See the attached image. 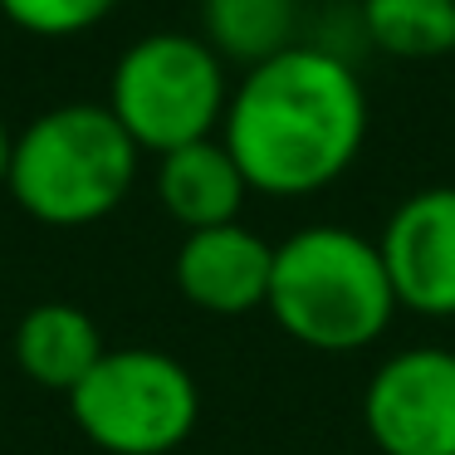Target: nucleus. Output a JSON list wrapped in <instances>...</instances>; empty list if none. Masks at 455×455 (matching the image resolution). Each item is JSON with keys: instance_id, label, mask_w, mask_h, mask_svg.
I'll return each mask as SVG.
<instances>
[{"instance_id": "obj_7", "label": "nucleus", "mask_w": 455, "mask_h": 455, "mask_svg": "<svg viewBox=\"0 0 455 455\" xmlns=\"http://www.w3.org/2000/svg\"><path fill=\"white\" fill-rule=\"evenodd\" d=\"M377 250L387 259L396 304L421 318H455V187L411 191L387 216Z\"/></svg>"}, {"instance_id": "obj_4", "label": "nucleus", "mask_w": 455, "mask_h": 455, "mask_svg": "<svg viewBox=\"0 0 455 455\" xmlns=\"http://www.w3.org/2000/svg\"><path fill=\"white\" fill-rule=\"evenodd\" d=\"M108 108L142 152H167L216 138L230 108L226 60L201 35L157 30L128 44L108 84Z\"/></svg>"}, {"instance_id": "obj_9", "label": "nucleus", "mask_w": 455, "mask_h": 455, "mask_svg": "<svg viewBox=\"0 0 455 455\" xmlns=\"http://www.w3.org/2000/svg\"><path fill=\"white\" fill-rule=\"evenodd\" d=\"M157 196L181 230H211L240 220L250 181L220 138H201L157 157Z\"/></svg>"}, {"instance_id": "obj_13", "label": "nucleus", "mask_w": 455, "mask_h": 455, "mask_svg": "<svg viewBox=\"0 0 455 455\" xmlns=\"http://www.w3.org/2000/svg\"><path fill=\"white\" fill-rule=\"evenodd\" d=\"M113 5L118 0H0L5 20L40 40H69V35L93 30L99 20H108Z\"/></svg>"}, {"instance_id": "obj_3", "label": "nucleus", "mask_w": 455, "mask_h": 455, "mask_svg": "<svg viewBox=\"0 0 455 455\" xmlns=\"http://www.w3.org/2000/svg\"><path fill=\"white\" fill-rule=\"evenodd\" d=\"M142 148L108 103H60L15 138L11 196L44 226H93L128 201Z\"/></svg>"}, {"instance_id": "obj_14", "label": "nucleus", "mask_w": 455, "mask_h": 455, "mask_svg": "<svg viewBox=\"0 0 455 455\" xmlns=\"http://www.w3.org/2000/svg\"><path fill=\"white\" fill-rule=\"evenodd\" d=\"M11 152H15V132L0 123V181L11 177Z\"/></svg>"}, {"instance_id": "obj_1", "label": "nucleus", "mask_w": 455, "mask_h": 455, "mask_svg": "<svg viewBox=\"0 0 455 455\" xmlns=\"http://www.w3.org/2000/svg\"><path fill=\"white\" fill-rule=\"evenodd\" d=\"M367 128L372 103L357 64L328 44L299 40L240 74L220 142L255 196L304 201L347 177L363 157Z\"/></svg>"}, {"instance_id": "obj_11", "label": "nucleus", "mask_w": 455, "mask_h": 455, "mask_svg": "<svg viewBox=\"0 0 455 455\" xmlns=\"http://www.w3.org/2000/svg\"><path fill=\"white\" fill-rule=\"evenodd\" d=\"M304 0H201V40L245 69L299 44Z\"/></svg>"}, {"instance_id": "obj_8", "label": "nucleus", "mask_w": 455, "mask_h": 455, "mask_svg": "<svg viewBox=\"0 0 455 455\" xmlns=\"http://www.w3.org/2000/svg\"><path fill=\"white\" fill-rule=\"evenodd\" d=\"M172 275H177V289L191 308L216 318H240L265 308L269 275H275V245L240 220L191 230L177 250Z\"/></svg>"}, {"instance_id": "obj_12", "label": "nucleus", "mask_w": 455, "mask_h": 455, "mask_svg": "<svg viewBox=\"0 0 455 455\" xmlns=\"http://www.w3.org/2000/svg\"><path fill=\"white\" fill-rule=\"evenodd\" d=\"M357 35L396 64H435L455 54V0H363Z\"/></svg>"}, {"instance_id": "obj_2", "label": "nucleus", "mask_w": 455, "mask_h": 455, "mask_svg": "<svg viewBox=\"0 0 455 455\" xmlns=\"http://www.w3.org/2000/svg\"><path fill=\"white\" fill-rule=\"evenodd\" d=\"M269 318L308 353H363L402 314L377 240L353 226H304L275 245Z\"/></svg>"}, {"instance_id": "obj_10", "label": "nucleus", "mask_w": 455, "mask_h": 455, "mask_svg": "<svg viewBox=\"0 0 455 455\" xmlns=\"http://www.w3.org/2000/svg\"><path fill=\"white\" fill-rule=\"evenodd\" d=\"M108 353L103 333L79 304H35L30 314L15 328V363L30 377L35 387H50V392L69 396L84 377L93 372V363Z\"/></svg>"}, {"instance_id": "obj_6", "label": "nucleus", "mask_w": 455, "mask_h": 455, "mask_svg": "<svg viewBox=\"0 0 455 455\" xmlns=\"http://www.w3.org/2000/svg\"><path fill=\"white\" fill-rule=\"evenodd\" d=\"M363 426L377 455H455V347L382 357L363 387Z\"/></svg>"}, {"instance_id": "obj_5", "label": "nucleus", "mask_w": 455, "mask_h": 455, "mask_svg": "<svg viewBox=\"0 0 455 455\" xmlns=\"http://www.w3.org/2000/svg\"><path fill=\"white\" fill-rule=\"evenodd\" d=\"M74 426L108 455H167L196 431L201 387L157 347H118L69 392Z\"/></svg>"}]
</instances>
